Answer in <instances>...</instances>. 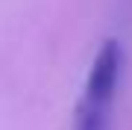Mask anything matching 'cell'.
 I'll return each instance as SVG.
<instances>
[{
  "label": "cell",
  "mask_w": 132,
  "mask_h": 130,
  "mask_svg": "<svg viewBox=\"0 0 132 130\" xmlns=\"http://www.w3.org/2000/svg\"><path fill=\"white\" fill-rule=\"evenodd\" d=\"M118 80H120V44L109 39L100 44L94 62H91L82 98L76 104L73 130H112V106L118 95Z\"/></svg>",
  "instance_id": "cell-1"
}]
</instances>
